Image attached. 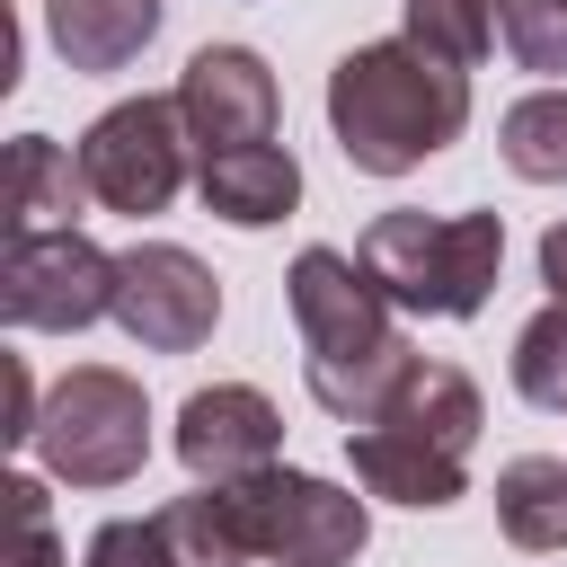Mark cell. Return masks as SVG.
I'll return each mask as SVG.
<instances>
[{"instance_id": "obj_1", "label": "cell", "mask_w": 567, "mask_h": 567, "mask_svg": "<svg viewBox=\"0 0 567 567\" xmlns=\"http://www.w3.org/2000/svg\"><path fill=\"white\" fill-rule=\"evenodd\" d=\"M328 124H337V151L363 177H408V168H425L434 151L461 142V124H470V71L434 62L408 35L354 44L328 71Z\"/></svg>"}, {"instance_id": "obj_2", "label": "cell", "mask_w": 567, "mask_h": 567, "mask_svg": "<svg viewBox=\"0 0 567 567\" xmlns=\"http://www.w3.org/2000/svg\"><path fill=\"white\" fill-rule=\"evenodd\" d=\"M284 292H292L310 399H319L328 416L363 425V416L399 390V372L416 363V346H408L399 319H390L399 301L363 275V257H337V248H301L292 275H284Z\"/></svg>"}, {"instance_id": "obj_3", "label": "cell", "mask_w": 567, "mask_h": 567, "mask_svg": "<svg viewBox=\"0 0 567 567\" xmlns=\"http://www.w3.org/2000/svg\"><path fill=\"white\" fill-rule=\"evenodd\" d=\"M478 425H487V408H478L470 372L416 354V363L399 372V390H390L363 425H346V452H354V478H363L372 496L425 514V505H452V496H461Z\"/></svg>"}, {"instance_id": "obj_4", "label": "cell", "mask_w": 567, "mask_h": 567, "mask_svg": "<svg viewBox=\"0 0 567 567\" xmlns=\"http://www.w3.org/2000/svg\"><path fill=\"white\" fill-rule=\"evenodd\" d=\"M354 257L399 310L478 319L505 266V221L496 213H381Z\"/></svg>"}, {"instance_id": "obj_5", "label": "cell", "mask_w": 567, "mask_h": 567, "mask_svg": "<svg viewBox=\"0 0 567 567\" xmlns=\"http://www.w3.org/2000/svg\"><path fill=\"white\" fill-rule=\"evenodd\" d=\"M35 461L71 487H124L142 478L151 461V399L133 372H106V363H80L53 381L44 416H35Z\"/></svg>"}, {"instance_id": "obj_6", "label": "cell", "mask_w": 567, "mask_h": 567, "mask_svg": "<svg viewBox=\"0 0 567 567\" xmlns=\"http://www.w3.org/2000/svg\"><path fill=\"white\" fill-rule=\"evenodd\" d=\"M186 115L177 97H124L80 133V177L106 213H168V195L186 186Z\"/></svg>"}, {"instance_id": "obj_7", "label": "cell", "mask_w": 567, "mask_h": 567, "mask_svg": "<svg viewBox=\"0 0 567 567\" xmlns=\"http://www.w3.org/2000/svg\"><path fill=\"white\" fill-rule=\"evenodd\" d=\"M0 319L9 328H89L115 319V257L80 230H35L0 248Z\"/></svg>"}, {"instance_id": "obj_8", "label": "cell", "mask_w": 567, "mask_h": 567, "mask_svg": "<svg viewBox=\"0 0 567 567\" xmlns=\"http://www.w3.org/2000/svg\"><path fill=\"white\" fill-rule=\"evenodd\" d=\"M221 319V284L195 248L177 239H142L115 257V328L151 354H195Z\"/></svg>"}, {"instance_id": "obj_9", "label": "cell", "mask_w": 567, "mask_h": 567, "mask_svg": "<svg viewBox=\"0 0 567 567\" xmlns=\"http://www.w3.org/2000/svg\"><path fill=\"white\" fill-rule=\"evenodd\" d=\"M177 115H186V142L195 159H221V151H257L275 142V71L248 53V44H204L186 71H177Z\"/></svg>"}, {"instance_id": "obj_10", "label": "cell", "mask_w": 567, "mask_h": 567, "mask_svg": "<svg viewBox=\"0 0 567 567\" xmlns=\"http://www.w3.org/2000/svg\"><path fill=\"white\" fill-rule=\"evenodd\" d=\"M284 452V416L266 390L248 381H213L177 408V461L195 470V487H239V478H266Z\"/></svg>"}, {"instance_id": "obj_11", "label": "cell", "mask_w": 567, "mask_h": 567, "mask_svg": "<svg viewBox=\"0 0 567 567\" xmlns=\"http://www.w3.org/2000/svg\"><path fill=\"white\" fill-rule=\"evenodd\" d=\"M257 496H266V558H275V567H346V558L372 540L363 496H346L337 478L266 470Z\"/></svg>"}, {"instance_id": "obj_12", "label": "cell", "mask_w": 567, "mask_h": 567, "mask_svg": "<svg viewBox=\"0 0 567 567\" xmlns=\"http://www.w3.org/2000/svg\"><path fill=\"white\" fill-rule=\"evenodd\" d=\"M159 532L177 540L186 567H248V558H266V496H257V478L195 487V496L159 505Z\"/></svg>"}, {"instance_id": "obj_13", "label": "cell", "mask_w": 567, "mask_h": 567, "mask_svg": "<svg viewBox=\"0 0 567 567\" xmlns=\"http://www.w3.org/2000/svg\"><path fill=\"white\" fill-rule=\"evenodd\" d=\"M80 195H89L80 151H62V142H44V133H18V142H9V186H0V221H9V239L71 230V221H80Z\"/></svg>"}, {"instance_id": "obj_14", "label": "cell", "mask_w": 567, "mask_h": 567, "mask_svg": "<svg viewBox=\"0 0 567 567\" xmlns=\"http://www.w3.org/2000/svg\"><path fill=\"white\" fill-rule=\"evenodd\" d=\"M195 186H204V213L239 221V230H266L301 204V159L284 142H257V151H221V159H195Z\"/></svg>"}, {"instance_id": "obj_15", "label": "cell", "mask_w": 567, "mask_h": 567, "mask_svg": "<svg viewBox=\"0 0 567 567\" xmlns=\"http://www.w3.org/2000/svg\"><path fill=\"white\" fill-rule=\"evenodd\" d=\"M44 35L71 71H124L159 35V0H44Z\"/></svg>"}, {"instance_id": "obj_16", "label": "cell", "mask_w": 567, "mask_h": 567, "mask_svg": "<svg viewBox=\"0 0 567 567\" xmlns=\"http://www.w3.org/2000/svg\"><path fill=\"white\" fill-rule=\"evenodd\" d=\"M496 523L514 549H567V461L523 452L496 470Z\"/></svg>"}, {"instance_id": "obj_17", "label": "cell", "mask_w": 567, "mask_h": 567, "mask_svg": "<svg viewBox=\"0 0 567 567\" xmlns=\"http://www.w3.org/2000/svg\"><path fill=\"white\" fill-rule=\"evenodd\" d=\"M496 142H505V168H514V177H532V186H567V89H540V97L505 106Z\"/></svg>"}, {"instance_id": "obj_18", "label": "cell", "mask_w": 567, "mask_h": 567, "mask_svg": "<svg viewBox=\"0 0 567 567\" xmlns=\"http://www.w3.org/2000/svg\"><path fill=\"white\" fill-rule=\"evenodd\" d=\"M496 9H505V0H408V44H425L434 62L470 71V62H487V44L505 35Z\"/></svg>"}, {"instance_id": "obj_19", "label": "cell", "mask_w": 567, "mask_h": 567, "mask_svg": "<svg viewBox=\"0 0 567 567\" xmlns=\"http://www.w3.org/2000/svg\"><path fill=\"white\" fill-rule=\"evenodd\" d=\"M514 390L532 408H567V301H549L540 319H523V337H514Z\"/></svg>"}, {"instance_id": "obj_20", "label": "cell", "mask_w": 567, "mask_h": 567, "mask_svg": "<svg viewBox=\"0 0 567 567\" xmlns=\"http://www.w3.org/2000/svg\"><path fill=\"white\" fill-rule=\"evenodd\" d=\"M496 27L523 71H567V0H505Z\"/></svg>"}, {"instance_id": "obj_21", "label": "cell", "mask_w": 567, "mask_h": 567, "mask_svg": "<svg viewBox=\"0 0 567 567\" xmlns=\"http://www.w3.org/2000/svg\"><path fill=\"white\" fill-rule=\"evenodd\" d=\"M89 567H186L177 558V540L159 532V514H124V523H97V540H89Z\"/></svg>"}, {"instance_id": "obj_22", "label": "cell", "mask_w": 567, "mask_h": 567, "mask_svg": "<svg viewBox=\"0 0 567 567\" xmlns=\"http://www.w3.org/2000/svg\"><path fill=\"white\" fill-rule=\"evenodd\" d=\"M9 514H18V567H62L53 523H44V487H35V478H9Z\"/></svg>"}, {"instance_id": "obj_23", "label": "cell", "mask_w": 567, "mask_h": 567, "mask_svg": "<svg viewBox=\"0 0 567 567\" xmlns=\"http://www.w3.org/2000/svg\"><path fill=\"white\" fill-rule=\"evenodd\" d=\"M35 416H44V408H35V381H27V363L9 354V425H0V434H9V443H35Z\"/></svg>"}, {"instance_id": "obj_24", "label": "cell", "mask_w": 567, "mask_h": 567, "mask_svg": "<svg viewBox=\"0 0 567 567\" xmlns=\"http://www.w3.org/2000/svg\"><path fill=\"white\" fill-rule=\"evenodd\" d=\"M540 284H549V301H567V221L540 230Z\"/></svg>"}]
</instances>
